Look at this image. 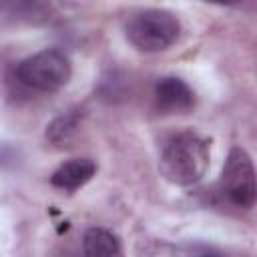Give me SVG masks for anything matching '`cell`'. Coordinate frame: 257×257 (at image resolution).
I'll return each mask as SVG.
<instances>
[{"mask_svg":"<svg viewBox=\"0 0 257 257\" xmlns=\"http://www.w3.org/2000/svg\"><path fill=\"white\" fill-rule=\"evenodd\" d=\"M209 161V141L187 128L165 141L159 159V171L169 183L177 187H191L205 177Z\"/></svg>","mask_w":257,"mask_h":257,"instance_id":"obj_1","label":"cell"},{"mask_svg":"<svg viewBox=\"0 0 257 257\" xmlns=\"http://www.w3.org/2000/svg\"><path fill=\"white\" fill-rule=\"evenodd\" d=\"M155 100L165 112H189L195 106V92L183 78L163 76L155 84Z\"/></svg>","mask_w":257,"mask_h":257,"instance_id":"obj_6","label":"cell"},{"mask_svg":"<svg viewBox=\"0 0 257 257\" xmlns=\"http://www.w3.org/2000/svg\"><path fill=\"white\" fill-rule=\"evenodd\" d=\"M221 189L223 195L241 209H251L257 197L255 185V169L249 153L243 147H233L227 155L221 173Z\"/></svg>","mask_w":257,"mask_h":257,"instance_id":"obj_4","label":"cell"},{"mask_svg":"<svg viewBox=\"0 0 257 257\" xmlns=\"http://www.w3.org/2000/svg\"><path fill=\"white\" fill-rule=\"evenodd\" d=\"M78 120H80L78 110H68V112H64L62 116L54 118V120L48 124L46 137H48L52 143H56V145L68 143V139L74 135V131H76V126H78Z\"/></svg>","mask_w":257,"mask_h":257,"instance_id":"obj_9","label":"cell"},{"mask_svg":"<svg viewBox=\"0 0 257 257\" xmlns=\"http://www.w3.org/2000/svg\"><path fill=\"white\" fill-rule=\"evenodd\" d=\"M18 80L36 92H56L72 76L70 58L58 48H44L24 58L16 68Z\"/></svg>","mask_w":257,"mask_h":257,"instance_id":"obj_3","label":"cell"},{"mask_svg":"<svg viewBox=\"0 0 257 257\" xmlns=\"http://www.w3.org/2000/svg\"><path fill=\"white\" fill-rule=\"evenodd\" d=\"M82 251L84 255L98 257V255H120L122 249H120V239L112 231L90 227L82 235Z\"/></svg>","mask_w":257,"mask_h":257,"instance_id":"obj_8","label":"cell"},{"mask_svg":"<svg viewBox=\"0 0 257 257\" xmlns=\"http://www.w3.org/2000/svg\"><path fill=\"white\" fill-rule=\"evenodd\" d=\"M181 34L179 18L163 8L137 12L126 22V38L141 52H161L177 42Z\"/></svg>","mask_w":257,"mask_h":257,"instance_id":"obj_2","label":"cell"},{"mask_svg":"<svg viewBox=\"0 0 257 257\" xmlns=\"http://www.w3.org/2000/svg\"><path fill=\"white\" fill-rule=\"evenodd\" d=\"M50 0H0V28L42 24L50 18Z\"/></svg>","mask_w":257,"mask_h":257,"instance_id":"obj_5","label":"cell"},{"mask_svg":"<svg viewBox=\"0 0 257 257\" xmlns=\"http://www.w3.org/2000/svg\"><path fill=\"white\" fill-rule=\"evenodd\" d=\"M207 2H213V4H221V6H235L243 0H207Z\"/></svg>","mask_w":257,"mask_h":257,"instance_id":"obj_10","label":"cell"},{"mask_svg":"<svg viewBox=\"0 0 257 257\" xmlns=\"http://www.w3.org/2000/svg\"><path fill=\"white\" fill-rule=\"evenodd\" d=\"M94 173H96V163L92 159H70L50 175V185L72 193L82 185H86L94 177Z\"/></svg>","mask_w":257,"mask_h":257,"instance_id":"obj_7","label":"cell"}]
</instances>
